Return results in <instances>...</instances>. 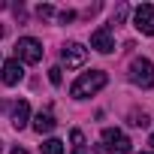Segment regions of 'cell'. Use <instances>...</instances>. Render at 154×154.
<instances>
[{
	"mask_svg": "<svg viewBox=\"0 0 154 154\" xmlns=\"http://www.w3.org/2000/svg\"><path fill=\"white\" fill-rule=\"evenodd\" d=\"M106 82H109V75H106L103 69H91V72H82L79 79L72 82L69 94H72L75 100H85V97H94L100 88H106Z\"/></svg>",
	"mask_w": 154,
	"mask_h": 154,
	"instance_id": "6da1fadb",
	"label": "cell"
},
{
	"mask_svg": "<svg viewBox=\"0 0 154 154\" xmlns=\"http://www.w3.org/2000/svg\"><path fill=\"white\" fill-rule=\"evenodd\" d=\"M42 42L33 39V36H21L18 45H15V60L18 63H39L42 60Z\"/></svg>",
	"mask_w": 154,
	"mask_h": 154,
	"instance_id": "7a4b0ae2",
	"label": "cell"
},
{
	"mask_svg": "<svg viewBox=\"0 0 154 154\" xmlns=\"http://www.w3.org/2000/svg\"><path fill=\"white\" fill-rule=\"evenodd\" d=\"M130 82L139 88H154V63L148 57H136L130 63Z\"/></svg>",
	"mask_w": 154,
	"mask_h": 154,
	"instance_id": "3957f363",
	"label": "cell"
},
{
	"mask_svg": "<svg viewBox=\"0 0 154 154\" xmlns=\"http://www.w3.org/2000/svg\"><path fill=\"white\" fill-rule=\"evenodd\" d=\"M130 139L118 130V127H106L103 130V151L106 154H130Z\"/></svg>",
	"mask_w": 154,
	"mask_h": 154,
	"instance_id": "277c9868",
	"label": "cell"
},
{
	"mask_svg": "<svg viewBox=\"0 0 154 154\" xmlns=\"http://www.w3.org/2000/svg\"><path fill=\"white\" fill-rule=\"evenodd\" d=\"M133 27L145 36H154V3H139L133 12Z\"/></svg>",
	"mask_w": 154,
	"mask_h": 154,
	"instance_id": "5b68a950",
	"label": "cell"
},
{
	"mask_svg": "<svg viewBox=\"0 0 154 154\" xmlns=\"http://www.w3.org/2000/svg\"><path fill=\"white\" fill-rule=\"evenodd\" d=\"M60 60H63L66 69H75V66H82V63L88 60V48H85L82 42H66L63 51H60Z\"/></svg>",
	"mask_w": 154,
	"mask_h": 154,
	"instance_id": "8992f818",
	"label": "cell"
},
{
	"mask_svg": "<svg viewBox=\"0 0 154 154\" xmlns=\"http://www.w3.org/2000/svg\"><path fill=\"white\" fill-rule=\"evenodd\" d=\"M91 48H97L100 54H109L115 51V39H112V24H103L91 33Z\"/></svg>",
	"mask_w": 154,
	"mask_h": 154,
	"instance_id": "52a82bcc",
	"label": "cell"
},
{
	"mask_svg": "<svg viewBox=\"0 0 154 154\" xmlns=\"http://www.w3.org/2000/svg\"><path fill=\"white\" fill-rule=\"evenodd\" d=\"M21 79H24V66H21L15 57H12V60H6V63H3V85H9V88H12V85H18Z\"/></svg>",
	"mask_w": 154,
	"mask_h": 154,
	"instance_id": "ba28073f",
	"label": "cell"
},
{
	"mask_svg": "<svg viewBox=\"0 0 154 154\" xmlns=\"http://www.w3.org/2000/svg\"><path fill=\"white\" fill-rule=\"evenodd\" d=\"M27 118H30V106H27V100H18L12 106V127L15 130H24L27 127Z\"/></svg>",
	"mask_w": 154,
	"mask_h": 154,
	"instance_id": "9c48e42d",
	"label": "cell"
},
{
	"mask_svg": "<svg viewBox=\"0 0 154 154\" xmlns=\"http://www.w3.org/2000/svg\"><path fill=\"white\" fill-rule=\"evenodd\" d=\"M33 130L42 136V133H51L54 130V115L48 112V109H39L36 112V118H33Z\"/></svg>",
	"mask_w": 154,
	"mask_h": 154,
	"instance_id": "30bf717a",
	"label": "cell"
},
{
	"mask_svg": "<svg viewBox=\"0 0 154 154\" xmlns=\"http://www.w3.org/2000/svg\"><path fill=\"white\" fill-rule=\"evenodd\" d=\"M39 151H42V154H63V142H60V139H45V142L39 145Z\"/></svg>",
	"mask_w": 154,
	"mask_h": 154,
	"instance_id": "8fae6325",
	"label": "cell"
},
{
	"mask_svg": "<svg viewBox=\"0 0 154 154\" xmlns=\"http://www.w3.org/2000/svg\"><path fill=\"white\" fill-rule=\"evenodd\" d=\"M69 142H72V154H85V133L82 130H72Z\"/></svg>",
	"mask_w": 154,
	"mask_h": 154,
	"instance_id": "7c38bea8",
	"label": "cell"
},
{
	"mask_svg": "<svg viewBox=\"0 0 154 154\" xmlns=\"http://www.w3.org/2000/svg\"><path fill=\"white\" fill-rule=\"evenodd\" d=\"M130 124H133V127H148L151 121H148L145 112H133V115H130Z\"/></svg>",
	"mask_w": 154,
	"mask_h": 154,
	"instance_id": "4fadbf2b",
	"label": "cell"
},
{
	"mask_svg": "<svg viewBox=\"0 0 154 154\" xmlns=\"http://www.w3.org/2000/svg\"><path fill=\"white\" fill-rule=\"evenodd\" d=\"M124 15H127V6L121 3V6L115 9V15H112V24H121V21H124Z\"/></svg>",
	"mask_w": 154,
	"mask_h": 154,
	"instance_id": "5bb4252c",
	"label": "cell"
},
{
	"mask_svg": "<svg viewBox=\"0 0 154 154\" xmlns=\"http://www.w3.org/2000/svg\"><path fill=\"white\" fill-rule=\"evenodd\" d=\"M48 79H51V85H60V66H51L48 69Z\"/></svg>",
	"mask_w": 154,
	"mask_h": 154,
	"instance_id": "9a60e30c",
	"label": "cell"
},
{
	"mask_svg": "<svg viewBox=\"0 0 154 154\" xmlns=\"http://www.w3.org/2000/svg\"><path fill=\"white\" fill-rule=\"evenodd\" d=\"M36 12H39V18H48V15H51V12H54V6H48V3H45V6H39V9H36Z\"/></svg>",
	"mask_w": 154,
	"mask_h": 154,
	"instance_id": "2e32d148",
	"label": "cell"
},
{
	"mask_svg": "<svg viewBox=\"0 0 154 154\" xmlns=\"http://www.w3.org/2000/svg\"><path fill=\"white\" fill-rule=\"evenodd\" d=\"M72 18H75V12H72V9H63V12H60V21H63V24H66V21H72Z\"/></svg>",
	"mask_w": 154,
	"mask_h": 154,
	"instance_id": "e0dca14e",
	"label": "cell"
},
{
	"mask_svg": "<svg viewBox=\"0 0 154 154\" xmlns=\"http://www.w3.org/2000/svg\"><path fill=\"white\" fill-rule=\"evenodd\" d=\"M148 145H151V148H154V133H151V136H148Z\"/></svg>",
	"mask_w": 154,
	"mask_h": 154,
	"instance_id": "ac0fdd59",
	"label": "cell"
},
{
	"mask_svg": "<svg viewBox=\"0 0 154 154\" xmlns=\"http://www.w3.org/2000/svg\"><path fill=\"white\" fill-rule=\"evenodd\" d=\"M12 154H27V151H24V148H15V151H12Z\"/></svg>",
	"mask_w": 154,
	"mask_h": 154,
	"instance_id": "d6986e66",
	"label": "cell"
},
{
	"mask_svg": "<svg viewBox=\"0 0 154 154\" xmlns=\"http://www.w3.org/2000/svg\"><path fill=\"white\" fill-rule=\"evenodd\" d=\"M94 154H106V151H103V145H100V148H97V151H94Z\"/></svg>",
	"mask_w": 154,
	"mask_h": 154,
	"instance_id": "ffe728a7",
	"label": "cell"
},
{
	"mask_svg": "<svg viewBox=\"0 0 154 154\" xmlns=\"http://www.w3.org/2000/svg\"><path fill=\"white\" fill-rule=\"evenodd\" d=\"M0 154H3V142H0Z\"/></svg>",
	"mask_w": 154,
	"mask_h": 154,
	"instance_id": "44dd1931",
	"label": "cell"
},
{
	"mask_svg": "<svg viewBox=\"0 0 154 154\" xmlns=\"http://www.w3.org/2000/svg\"><path fill=\"white\" fill-rule=\"evenodd\" d=\"M142 154H145V151H142Z\"/></svg>",
	"mask_w": 154,
	"mask_h": 154,
	"instance_id": "7402d4cb",
	"label": "cell"
}]
</instances>
